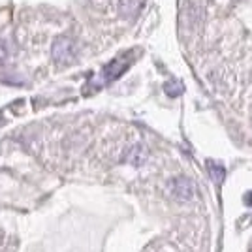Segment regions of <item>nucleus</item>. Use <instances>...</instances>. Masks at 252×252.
<instances>
[{
  "label": "nucleus",
  "mask_w": 252,
  "mask_h": 252,
  "mask_svg": "<svg viewBox=\"0 0 252 252\" xmlns=\"http://www.w3.org/2000/svg\"><path fill=\"white\" fill-rule=\"evenodd\" d=\"M164 89H166V93L169 96H179L183 93V85L179 83V81H168V83L164 85Z\"/></svg>",
  "instance_id": "nucleus-4"
},
{
  "label": "nucleus",
  "mask_w": 252,
  "mask_h": 252,
  "mask_svg": "<svg viewBox=\"0 0 252 252\" xmlns=\"http://www.w3.org/2000/svg\"><path fill=\"white\" fill-rule=\"evenodd\" d=\"M51 57L57 64H70L77 57V43L70 36L57 38L51 47Z\"/></svg>",
  "instance_id": "nucleus-1"
},
{
  "label": "nucleus",
  "mask_w": 252,
  "mask_h": 252,
  "mask_svg": "<svg viewBox=\"0 0 252 252\" xmlns=\"http://www.w3.org/2000/svg\"><path fill=\"white\" fill-rule=\"evenodd\" d=\"M141 6H143V0H121L119 10L125 17H134L139 13Z\"/></svg>",
  "instance_id": "nucleus-3"
},
{
  "label": "nucleus",
  "mask_w": 252,
  "mask_h": 252,
  "mask_svg": "<svg viewBox=\"0 0 252 252\" xmlns=\"http://www.w3.org/2000/svg\"><path fill=\"white\" fill-rule=\"evenodd\" d=\"M134 57H136V53L130 51V53H125V55H121V57H117V59H113L109 64H105L104 70H102V81L104 83H111V81H115V79H119L121 75L125 74L126 70L132 66V63H134Z\"/></svg>",
  "instance_id": "nucleus-2"
}]
</instances>
